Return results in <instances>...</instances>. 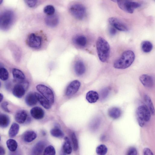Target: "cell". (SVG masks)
<instances>
[{
  "label": "cell",
  "instance_id": "obj_1",
  "mask_svg": "<svg viewBox=\"0 0 155 155\" xmlns=\"http://www.w3.org/2000/svg\"><path fill=\"white\" fill-rule=\"evenodd\" d=\"M135 55L130 50L124 52L120 57L114 62L113 67L115 68L125 69L130 67L134 62Z\"/></svg>",
  "mask_w": 155,
  "mask_h": 155
},
{
  "label": "cell",
  "instance_id": "obj_2",
  "mask_svg": "<svg viewBox=\"0 0 155 155\" xmlns=\"http://www.w3.org/2000/svg\"><path fill=\"white\" fill-rule=\"evenodd\" d=\"M96 46L99 59L102 62H106L109 59L110 53L109 43L105 39L100 37L96 40Z\"/></svg>",
  "mask_w": 155,
  "mask_h": 155
},
{
  "label": "cell",
  "instance_id": "obj_3",
  "mask_svg": "<svg viewBox=\"0 0 155 155\" xmlns=\"http://www.w3.org/2000/svg\"><path fill=\"white\" fill-rule=\"evenodd\" d=\"M136 116L140 126L143 127L148 122L151 118V112L148 107L145 105L139 106L136 110Z\"/></svg>",
  "mask_w": 155,
  "mask_h": 155
},
{
  "label": "cell",
  "instance_id": "obj_4",
  "mask_svg": "<svg viewBox=\"0 0 155 155\" xmlns=\"http://www.w3.org/2000/svg\"><path fill=\"white\" fill-rule=\"evenodd\" d=\"M15 18L14 12L11 10H6L2 12L0 17L1 29L6 30L8 29L13 24Z\"/></svg>",
  "mask_w": 155,
  "mask_h": 155
},
{
  "label": "cell",
  "instance_id": "obj_5",
  "mask_svg": "<svg viewBox=\"0 0 155 155\" xmlns=\"http://www.w3.org/2000/svg\"><path fill=\"white\" fill-rule=\"evenodd\" d=\"M116 2L121 9L130 14L133 13L135 9L141 6L139 3L131 1L117 0Z\"/></svg>",
  "mask_w": 155,
  "mask_h": 155
},
{
  "label": "cell",
  "instance_id": "obj_6",
  "mask_svg": "<svg viewBox=\"0 0 155 155\" xmlns=\"http://www.w3.org/2000/svg\"><path fill=\"white\" fill-rule=\"evenodd\" d=\"M69 11L73 17L79 20L83 19L86 13L85 7L80 4H76L71 5Z\"/></svg>",
  "mask_w": 155,
  "mask_h": 155
},
{
  "label": "cell",
  "instance_id": "obj_7",
  "mask_svg": "<svg viewBox=\"0 0 155 155\" xmlns=\"http://www.w3.org/2000/svg\"><path fill=\"white\" fill-rule=\"evenodd\" d=\"M24 80L21 81L15 84L12 90V93L18 98L22 97L24 95L29 85L28 82Z\"/></svg>",
  "mask_w": 155,
  "mask_h": 155
},
{
  "label": "cell",
  "instance_id": "obj_8",
  "mask_svg": "<svg viewBox=\"0 0 155 155\" xmlns=\"http://www.w3.org/2000/svg\"><path fill=\"white\" fill-rule=\"evenodd\" d=\"M36 88L52 105L54 103L55 101L54 94L52 90L49 87L44 85L39 84L36 86Z\"/></svg>",
  "mask_w": 155,
  "mask_h": 155
},
{
  "label": "cell",
  "instance_id": "obj_9",
  "mask_svg": "<svg viewBox=\"0 0 155 155\" xmlns=\"http://www.w3.org/2000/svg\"><path fill=\"white\" fill-rule=\"evenodd\" d=\"M26 43L30 47L35 49L40 48L42 43V38L40 36L34 33H31L28 36Z\"/></svg>",
  "mask_w": 155,
  "mask_h": 155
},
{
  "label": "cell",
  "instance_id": "obj_10",
  "mask_svg": "<svg viewBox=\"0 0 155 155\" xmlns=\"http://www.w3.org/2000/svg\"><path fill=\"white\" fill-rule=\"evenodd\" d=\"M108 21L111 26L116 29L122 31H127L128 30L127 25L117 18L110 17Z\"/></svg>",
  "mask_w": 155,
  "mask_h": 155
},
{
  "label": "cell",
  "instance_id": "obj_11",
  "mask_svg": "<svg viewBox=\"0 0 155 155\" xmlns=\"http://www.w3.org/2000/svg\"><path fill=\"white\" fill-rule=\"evenodd\" d=\"M81 86L80 82L78 80H74L70 83L67 86L65 91V94L68 96L75 94Z\"/></svg>",
  "mask_w": 155,
  "mask_h": 155
},
{
  "label": "cell",
  "instance_id": "obj_12",
  "mask_svg": "<svg viewBox=\"0 0 155 155\" xmlns=\"http://www.w3.org/2000/svg\"><path fill=\"white\" fill-rule=\"evenodd\" d=\"M139 80L143 85L147 88H151L154 84L152 78L147 74H143L139 77Z\"/></svg>",
  "mask_w": 155,
  "mask_h": 155
},
{
  "label": "cell",
  "instance_id": "obj_13",
  "mask_svg": "<svg viewBox=\"0 0 155 155\" xmlns=\"http://www.w3.org/2000/svg\"><path fill=\"white\" fill-rule=\"evenodd\" d=\"M30 113L32 117L36 119H42L44 115L43 110L38 106H35L32 108L30 110Z\"/></svg>",
  "mask_w": 155,
  "mask_h": 155
},
{
  "label": "cell",
  "instance_id": "obj_14",
  "mask_svg": "<svg viewBox=\"0 0 155 155\" xmlns=\"http://www.w3.org/2000/svg\"><path fill=\"white\" fill-rule=\"evenodd\" d=\"M74 70L77 75L81 76L83 75L86 70L84 62L81 60L77 61L74 65Z\"/></svg>",
  "mask_w": 155,
  "mask_h": 155
},
{
  "label": "cell",
  "instance_id": "obj_15",
  "mask_svg": "<svg viewBox=\"0 0 155 155\" xmlns=\"http://www.w3.org/2000/svg\"><path fill=\"white\" fill-rule=\"evenodd\" d=\"M45 142L43 141H40L37 143L34 146L32 150V154L33 155L40 154L45 147Z\"/></svg>",
  "mask_w": 155,
  "mask_h": 155
},
{
  "label": "cell",
  "instance_id": "obj_16",
  "mask_svg": "<svg viewBox=\"0 0 155 155\" xmlns=\"http://www.w3.org/2000/svg\"><path fill=\"white\" fill-rule=\"evenodd\" d=\"M59 18L55 15H47L45 18V22L48 26L53 27L56 26L59 23Z\"/></svg>",
  "mask_w": 155,
  "mask_h": 155
},
{
  "label": "cell",
  "instance_id": "obj_17",
  "mask_svg": "<svg viewBox=\"0 0 155 155\" xmlns=\"http://www.w3.org/2000/svg\"><path fill=\"white\" fill-rule=\"evenodd\" d=\"M34 93L37 101L43 107L46 109H49L51 108L52 105L45 98L37 92Z\"/></svg>",
  "mask_w": 155,
  "mask_h": 155
},
{
  "label": "cell",
  "instance_id": "obj_18",
  "mask_svg": "<svg viewBox=\"0 0 155 155\" xmlns=\"http://www.w3.org/2000/svg\"><path fill=\"white\" fill-rule=\"evenodd\" d=\"M27 117V113L24 110H21L17 112L15 115V119L18 123L22 124L26 121Z\"/></svg>",
  "mask_w": 155,
  "mask_h": 155
},
{
  "label": "cell",
  "instance_id": "obj_19",
  "mask_svg": "<svg viewBox=\"0 0 155 155\" xmlns=\"http://www.w3.org/2000/svg\"><path fill=\"white\" fill-rule=\"evenodd\" d=\"M25 100L26 104L29 106H34L37 103V99L35 93H29L26 96Z\"/></svg>",
  "mask_w": 155,
  "mask_h": 155
},
{
  "label": "cell",
  "instance_id": "obj_20",
  "mask_svg": "<svg viewBox=\"0 0 155 155\" xmlns=\"http://www.w3.org/2000/svg\"><path fill=\"white\" fill-rule=\"evenodd\" d=\"M12 74L14 78L15 82H18L25 80V75L23 72L21 70L14 68L12 70Z\"/></svg>",
  "mask_w": 155,
  "mask_h": 155
},
{
  "label": "cell",
  "instance_id": "obj_21",
  "mask_svg": "<svg viewBox=\"0 0 155 155\" xmlns=\"http://www.w3.org/2000/svg\"><path fill=\"white\" fill-rule=\"evenodd\" d=\"M73 43L76 45L81 47L85 46L87 43V38L83 35H77L73 39Z\"/></svg>",
  "mask_w": 155,
  "mask_h": 155
},
{
  "label": "cell",
  "instance_id": "obj_22",
  "mask_svg": "<svg viewBox=\"0 0 155 155\" xmlns=\"http://www.w3.org/2000/svg\"><path fill=\"white\" fill-rule=\"evenodd\" d=\"M98 93L96 91L90 90L88 91L86 95V99L90 103L96 102L99 99Z\"/></svg>",
  "mask_w": 155,
  "mask_h": 155
},
{
  "label": "cell",
  "instance_id": "obj_23",
  "mask_svg": "<svg viewBox=\"0 0 155 155\" xmlns=\"http://www.w3.org/2000/svg\"><path fill=\"white\" fill-rule=\"evenodd\" d=\"M108 114L109 116L113 119L119 118L121 114V111L118 107H112L109 108L108 110Z\"/></svg>",
  "mask_w": 155,
  "mask_h": 155
},
{
  "label": "cell",
  "instance_id": "obj_24",
  "mask_svg": "<svg viewBox=\"0 0 155 155\" xmlns=\"http://www.w3.org/2000/svg\"><path fill=\"white\" fill-rule=\"evenodd\" d=\"M37 137L36 133L33 131H28L23 134V139L27 142H30L35 140Z\"/></svg>",
  "mask_w": 155,
  "mask_h": 155
},
{
  "label": "cell",
  "instance_id": "obj_25",
  "mask_svg": "<svg viewBox=\"0 0 155 155\" xmlns=\"http://www.w3.org/2000/svg\"><path fill=\"white\" fill-rule=\"evenodd\" d=\"M64 140L62 146L63 151L66 154H70L72 152V148L70 140L67 137L65 138Z\"/></svg>",
  "mask_w": 155,
  "mask_h": 155
},
{
  "label": "cell",
  "instance_id": "obj_26",
  "mask_svg": "<svg viewBox=\"0 0 155 155\" xmlns=\"http://www.w3.org/2000/svg\"><path fill=\"white\" fill-rule=\"evenodd\" d=\"M19 129V125L16 123H13L11 125L9 131V137L10 138H13L18 133Z\"/></svg>",
  "mask_w": 155,
  "mask_h": 155
},
{
  "label": "cell",
  "instance_id": "obj_27",
  "mask_svg": "<svg viewBox=\"0 0 155 155\" xmlns=\"http://www.w3.org/2000/svg\"><path fill=\"white\" fill-rule=\"evenodd\" d=\"M10 120L9 117L6 115L1 114L0 115V125L2 128H5L9 125Z\"/></svg>",
  "mask_w": 155,
  "mask_h": 155
},
{
  "label": "cell",
  "instance_id": "obj_28",
  "mask_svg": "<svg viewBox=\"0 0 155 155\" xmlns=\"http://www.w3.org/2000/svg\"><path fill=\"white\" fill-rule=\"evenodd\" d=\"M141 48L143 52L145 53H148L152 50L153 45L149 41H144L141 43Z\"/></svg>",
  "mask_w": 155,
  "mask_h": 155
},
{
  "label": "cell",
  "instance_id": "obj_29",
  "mask_svg": "<svg viewBox=\"0 0 155 155\" xmlns=\"http://www.w3.org/2000/svg\"><path fill=\"white\" fill-rule=\"evenodd\" d=\"M6 145L8 149L11 151H15L17 147V141L12 139H10L6 141Z\"/></svg>",
  "mask_w": 155,
  "mask_h": 155
},
{
  "label": "cell",
  "instance_id": "obj_30",
  "mask_svg": "<svg viewBox=\"0 0 155 155\" xmlns=\"http://www.w3.org/2000/svg\"><path fill=\"white\" fill-rule=\"evenodd\" d=\"M144 100L147 105L148 108L150 110L151 113L153 115H154L155 113V110L150 98L148 95H145L144 96Z\"/></svg>",
  "mask_w": 155,
  "mask_h": 155
},
{
  "label": "cell",
  "instance_id": "obj_31",
  "mask_svg": "<svg viewBox=\"0 0 155 155\" xmlns=\"http://www.w3.org/2000/svg\"><path fill=\"white\" fill-rule=\"evenodd\" d=\"M51 134L53 137L61 138L63 137L64 134L63 132L59 128H55L52 129L50 131Z\"/></svg>",
  "mask_w": 155,
  "mask_h": 155
},
{
  "label": "cell",
  "instance_id": "obj_32",
  "mask_svg": "<svg viewBox=\"0 0 155 155\" xmlns=\"http://www.w3.org/2000/svg\"><path fill=\"white\" fill-rule=\"evenodd\" d=\"M108 151L107 147L105 145L101 144L97 146L96 148V153L100 155L106 154Z\"/></svg>",
  "mask_w": 155,
  "mask_h": 155
},
{
  "label": "cell",
  "instance_id": "obj_33",
  "mask_svg": "<svg viewBox=\"0 0 155 155\" xmlns=\"http://www.w3.org/2000/svg\"><path fill=\"white\" fill-rule=\"evenodd\" d=\"M9 77V73L7 70L4 67H1L0 69V78L3 81L7 80Z\"/></svg>",
  "mask_w": 155,
  "mask_h": 155
},
{
  "label": "cell",
  "instance_id": "obj_34",
  "mask_svg": "<svg viewBox=\"0 0 155 155\" xmlns=\"http://www.w3.org/2000/svg\"><path fill=\"white\" fill-rule=\"evenodd\" d=\"M43 11L47 15H51L54 14L55 9L52 5H48L44 7Z\"/></svg>",
  "mask_w": 155,
  "mask_h": 155
},
{
  "label": "cell",
  "instance_id": "obj_35",
  "mask_svg": "<svg viewBox=\"0 0 155 155\" xmlns=\"http://www.w3.org/2000/svg\"><path fill=\"white\" fill-rule=\"evenodd\" d=\"M55 150L54 147L52 145H49L46 147L43 152L44 155H54L55 154Z\"/></svg>",
  "mask_w": 155,
  "mask_h": 155
},
{
  "label": "cell",
  "instance_id": "obj_36",
  "mask_svg": "<svg viewBox=\"0 0 155 155\" xmlns=\"http://www.w3.org/2000/svg\"><path fill=\"white\" fill-rule=\"evenodd\" d=\"M71 139L74 150H77L78 148V140L74 132H72L71 135Z\"/></svg>",
  "mask_w": 155,
  "mask_h": 155
},
{
  "label": "cell",
  "instance_id": "obj_37",
  "mask_svg": "<svg viewBox=\"0 0 155 155\" xmlns=\"http://www.w3.org/2000/svg\"><path fill=\"white\" fill-rule=\"evenodd\" d=\"M109 92V89L107 88H105L103 89L100 92V97L101 99H104L108 95Z\"/></svg>",
  "mask_w": 155,
  "mask_h": 155
},
{
  "label": "cell",
  "instance_id": "obj_38",
  "mask_svg": "<svg viewBox=\"0 0 155 155\" xmlns=\"http://www.w3.org/2000/svg\"><path fill=\"white\" fill-rule=\"evenodd\" d=\"M138 154V151L136 148L134 147H131L128 149L127 154L129 155H136Z\"/></svg>",
  "mask_w": 155,
  "mask_h": 155
},
{
  "label": "cell",
  "instance_id": "obj_39",
  "mask_svg": "<svg viewBox=\"0 0 155 155\" xmlns=\"http://www.w3.org/2000/svg\"><path fill=\"white\" fill-rule=\"evenodd\" d=\"M25 2L29 7L33 8L36 5L37 2V1L35 0H25Z\"/></svg>",
  "mask_w": 155,
  "mask_h": 155
},
{
  "label": "cell",
  "instance_id": "obj_40",
  "mask_svg": "<svg viewBox=\"0 0 155 155\" xmlns=\"http://www.w3.org/2000/svg\"><path fill=\"white\" fill-rule=\"evenodd\" d=\"M8 103L7 101H4L2 102L1 104V107L2 109L5 111L7 112H10V111L8 108Z\"/></svg>",
  "mask_w": 155,
  "mask_h": 155
},
{
  "label": "cell",
  "instance_id": "obj_41",
  "mask_svg": "<svg viewBox=\"0 0 155 155\" xmlns=\"http://www.w3.org/2000/svg\"><path fill=\"white\" fill-rule=\"evenodd\" d=\"M109 32L112 36L115 35L117 33L116 30L112 27H110L109 28Z\"/></svg>",
  "mask_w": 155,
  "mask_h": 155
},
{
  "label": "cell",
  "instance_id": "obj_42",
  "mask_svg": "<svg viewBox=\"0 0 155 155\" xmlns=\"http://www.w3.org/2000/svg\"><path fill=\"white\" fill-rule=\"evenodd\" d=\"M143 153L145 155H153V153L150 149L147 148H145L143 150Z\"/></svg>",
  "mask_w": 155,
  "mask_h": 155
},
{
  "label": "cell",
  "instance_id": "obj_43",
  "mask_svg": "<svg viewBox=\"0 0 155 155\" xmlns=\"http://www.w3.org/2000/svg\"><path fill=\"white\" fill-rule=\"evenodd\" d=\"M5 153V151L4 149L2 147H0V155H4Z\"/></svg>",
  "mask_w": 155,
  "mask_h": 155
},
{
  "label": "cell",
  "instance_id": "obj_44",
  "mask_svg": "<svg viewBox=\"0 0 155 155\" xmlns=\"http://www.w3.org/2000/svg\"><path fill=\"white\" fill-rule=\"evenodd\" d=\"M3 98V95L2 93H1L0 94V102H1L2 101Z\"/></svg>",
  "mask_w": 155,
  "mask_h": 155
},
{
  "label": "cell",
  "instance_id": "obj_45",
  "mask_svg": "<svg viewBox=\"0 0 155 155\" xmlns=\"http://www.w3.org/2000/svg\"><path fill=\"white\" fill-rule=\"evenodd\" d=\"M3 1L2 0H0V4H1L2 3V2H3Z\"/></svg>",
  "mask_w": 155,
  "mask_h": 155
}]
</instances>
